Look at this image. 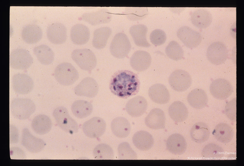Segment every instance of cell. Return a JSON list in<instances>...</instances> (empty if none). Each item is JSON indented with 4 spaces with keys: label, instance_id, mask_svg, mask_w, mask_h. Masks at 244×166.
Instances as JSON below:
<instances>
[{
    "label": "cell",
    "instance_id": "obj_11",
    "mask_svg": "<svg viewBox=\"0 0 244 166\" xmlns=\"http://www.w3.org/2000/svg\"><path fill=\"white\" fill-rule=\"evenodd\" d=\"M210 91L215 98L224 100L228 98L233 92L232 86L228 80L219 78L213 80L210 86Z\"/></svg>",
    "mask_w": 244,
    "mask_h": 166
},
{
    "label": "cell",
    "instance_id": "obj_3",
    "mask_svg": "<svg viewBox=\"0 0 244 166\" xmlns=\"http://www.w3.org/2000/svg\"><path fill=\"white\" fill-rule=\"evenodd\" d=\"M54 74L57 81L65 86L72 85L79 78L78 72L76 68L72 64L67 62L59 64L55 69Z\"/></svg>",
    "mask_w": 244,
    "mask_h": 166
},
{
    "label": "cell",
    "instance_id": "obj_31",
    "mask_svg": "<svg viewBox=\"0 0 244 166\" xmlns=\"http://www.w3.org/2000/svg\"><path fill=\"white\" fill-rule=\"evenodd\" d=\"M213 133L218 141L226 144L232 140L234 132L233 128L229 124L225 123H220L215 127Z\"/></svg>",
    "mask_w": 244,
    "mask_h": 166
},
{
    "label": "cell",
    "instance_id": "obj_21",
    "mask_svg": "<svg viewBox=\"0 0 244 166\" xmlns=\"http://www.w3.org/2000/svg\"><path fill=\"white\" fill-rule=\"evenodd\" d=\"M146 125L154 129H163L165 127L166 118L162 110L158 108L151 110L145 119Z\"/></svg>",
    "mask_w": 244,
    "mask_h": 166
},
{
    "label": "cell",
    "instance_id": "obj_26",
    "mask_svg": "<svg viewBox=\"0 0 244 166\" xmlns=\"http://www.w3.org/2000/svg\"><path fill=\"white\" fill-rule=\"evenodd\" d=\"M147 31V27L143 24L135 25L130 27V33L136 45L146 48L151 46L146 39Z\"/></svg>",
    "mask_w": 244,
    "mask_h": 166
},
{
    "label": "cell",
    "instance_id": "obj_7",
    "mask_svg": "<svg viewBox=\"0 0 244 166\" xmlns=\"http://www.w3.org/2000/svg\"><path fill=\"white\" fill-rule=\"evenodd\" d=\"M33 62L29 52L22 48L12 51L10 54V66L12 68L25 70L29 68Z\"/></svg>",
    "mask_w": 244,
    "mask_h": 166
},
{
    "label": "cell",
    "instance_id": "obj_16",
    "mask_svg": "<svg viewBox=\"0 0 244 166\" xmlns=\"http://www.w3.org/2000/svg\"><path fill=\"white\" fill-rule=\"evenodd\" d=\"M112 18L111 13L108 10L102 8L96 12L84 13L81 18L92 25L109 22Z\"/></svg>",
    "mask_w": 244,
    "mask_h": 166
},
{
    "label": "cell",
    "instance_id": "obj_43",
    "mask_svg": "<svg viewBox=\"0 0 244 166\" xmlns=\"http://www.w3.org/2000/svg\"><path fill=\"white\" fill-rule=\"evenodd\" d=\"M225 114L231 120L235 122L236 120V98L230 101L226 105L225 109Z\"/></svg>",
    "mask_w": 244,
    "mask_h": 166
},
{
    "label": "cell",
    "instance_id": "obj_5",
    "mask_svg": "<svg viewBox=\"0 0 244 166\" xmlns=\"http://www.w3.org/2000/svg\"><path fill=\"white\" fill-rule=\"evenodd\" d=\"M53 114L58 125L64 131L71 134L78 131V124L70 116L66 107L63 106L57 107L54 110Z\"/></svg>",
    "mask_w": 244,
    "mask_h": 166
},
{
    "label": "cell",
    "instance_id": "obj_36",
    "mask_svg": "<svg viewBox=\"0 0 244 166\" xmlns=\"http://www.w3.org/2000/svg\"><path fill=\"white\" fill-rule=\"evenodd\" d=\"M32 127L36 133L40 135L45 134L51 130L52 127L51 121L47 115H38L33 120Z\"/></svg>",
    "mask_w": 244,
    "mask_h": 166
},
{
    "label": "cell",
    "instance_id": "obj_1",
    "mask_svg": "<svg viewBox=\"0 0 244 166\" xmlns=\"http://www.w3.org/2000/svg\"><path fill=\"white\" fill-rule=\"evenodd\" d=\"M140 82L138 76L127 70H121L112 76L109 84L111 92L118 97L126 99L138 92Z\"/></svg>",
    "mask_w": 244,
    "mask_h": 166
},
{
    "label": "cell",
    "instance_id": "obj_27",
    "mask_svg": "<svg viewBox=\"0 0 244 166\" xmlns=\"http://www.w3.org/2000/svg\"><path fill=\"white\" fill-rule=\"evenodd\" d=\"M210 130L208 125L202 122L195 123L192 127L190 132L193 141L197 143H202L209 138Z\"/></svg>",
    "mask_w": 244,
    "mask_h": 166
},
{
    "label": "cell",
    "instance_id": "obj_19",
    "mask_svg": "<svg viewBox=\"0 0 244 166\" xmlns=\"http://www.w3.org/2000/svg\"><path fill=\"white\" fill-rule=\"evenodd\" d=\"M148 95L152 101L160 104L167 103L170 99L168 90L165 85L160 83L151 86L149 89Z\"/></svg>",
    "mask_w": 244,
    "mask_h": 166
},
{
    "label": "cell",
    "instance_id": "obj_38",
    "mask_svg": "<svg viewBox=\"0 0 244 166\" xmlns=\"http://www.w3.org/2000/svg\"><path fill=\"white\" fill-rule=\"evenodd\" d=\"M93 156L97 160L112 159L114 157L112 149L109 145L101 144L96 146L93 151Z\"/></svg>",
    "mask_w": 244,
    "mask_h": 166
},
{
    "label": "cell",
    "instance_id": "obj_28",
    "mask_svg": "<svg viewBox=\"0 0 244 166\" xmlns=\"http://www.w3.org/2000/svg\"><path fill=\"white\" fill-rule=\"evenodd\" d=\"M212 20L211 13L204 9L195 11L192 13L191 17L192 23L196 27L200 29H205L209 26Z\"/></svg>",
    "mask_w": 244,
    "mask_h": 166
},
{
    "label": "cell",
    "instance_id": "obj_8",
    "mask_svg": "<svg viewBox=\"0 0 244 166\" xmlns=\"http://www.w3.org/2000/svg\"><path fill=\"white\" fill-rule=\"evenodd\" d=\"M192 82V78L189 73L181 69H177L173 72L169 79V82L171 87L178 92L186 90L191 86Z\"/></svg>",
    "mask_w": 244,
    "mask_h": 166
},
{
    "label": "cell",
    "instance_id": "obj_32",
    "mask_svg": "<svg viewBox=\"0 0 244 166\" xmlns=\"http://www.w3.org/2000/svg\"><path fill=\"white\" fill-rule=\"evenodd\" d=\"M22 142L25 147L32 152H40L45 146L43 140L33 136L27 129H25L23 131Z\"/></svg>",
    "mask_w": 244,
    "mask_h": 166
},
{
    "label": "cell",
    "instance_id": "obj_39",
    "mask_svg": "<svg viewBox=\"0 0 244 166\" xmlns=\"http://www.w3.org/2000/svg\"><path fill=\"white\" fill-rule=\"evenodd\" d=\"M124 14L129 20L136 21L145 18L148 14V12L146 7H127L125 8Z\"/></svg>",
    "mask_w": 244,
    "mask_h": 166
},
{
    "label": "cell",
    "instance_id": "obj_42",
    "mask_svg": "<svg viewBox=\"0 0 244 166\" xmlns=\"http://www.w3.org/2000/svg\"><path fill=\"white\" fill-rule=\"evenodd\" d=\"M166 38L165 32L160 29H157L153 30L150 35L151 42L155 46L163 44L165 42Z\"/></svg>",
    "mask_w": 244,
    "mask_h": 166
},
{
    "label": "cell",
    "instance_id": "obj_4",
    "mask_svg": "<svg viewBox=\"0 0 244 166\" xmlns=\"http://www.w3.org/2000/svg\"><path fill=\"white\" fill-rule=\"evenodd\" d=\"M73 60L82 69L91 71L95 67L97 59L94 53L87 49H76L71 54Z\"/></svg>",
    "mask_w": 244,
    "mask_h": 166
},
{
    "label": "cell",
    "instance_id": "obj_20",
    "mask_svg": "<svg viewBox=\"0 0 244 166\" xmlns=\"http://www.w3.org/2000/svg\"><path fill=\"white\" fill-rule=\"evenodd\" d=\"M89 29L87 27L81 24H77L71 28L70 33L73 43L77 45H83L88 41L90 38Z\"/></svg>",
    "mask_w": 244,
    "mask_h": 166
},
{
    "label": "cell",
    "instance_id": "obj_22",
    "mask_svg": "<svg viewBox=\"0 0 244 166\" xmlns=\"http://www.w3.org/2000/svg\"><path fill=\"white\" fill-rule=\"evenodd\" d=\"M166 144L168 150L175 155H182L186 149V140L182 135L179 133H174L170 136L167 139Z\"/></svg>",
    "mask_w": 244,
    "mask_h": 166
},
{
    "label": "cell",
    "instance_id": "obj_17",
    "mask_svg": "<svg viewBox=\"0 0 244 166\" xmlns=\"http://www.w3.org/2000/svg\"><path fill=\"white\" fill-rule=\"evenodd\" d=\"M151 58L150 54L145 51L135 52L130 58V63L132 67L138 71L147 69L150 65Z\"/></svg>",
    "mask_w": 244,
    "mask_h": 166
},
{
    "label": "cell",
    "instance_id": "obj_10",
    "mask_svg": "<svg viewBox=\"0 0 244 166\" xmlns=\"http://www.w3.org/2000/svg\"><path fill=\"white\" fill-rule=\"evenodd\" d=\"M106 124L102 118L95 117L91 118L83 124L82 130L87 137L97 138L101 137L106 130Z\"/></svg>",
    "mask_w": 244,
    "mask_h": 166
},
{
    "label": "cell",
    "instance_id": "obj_29",
    "mask_svg": "<svg viewBox=\"0 0 244 166\" xmlns=\"http://www.w3.org/2000/svg\"><path fill=\"white\" fill-rule=\"evenodd\" d=\"M187 100L192 107L200 109L206 106L208 102V98L203 90L197 88L192 90L188 94Z\"/></svg>",
    "mask_w": 244,
    "mask_h": 166
},
{
    "label": "cell",
    "instance_id": "obj_13",
    "mask_svg": "<svg viewBox=\"0 0 244 166\" xmlns=\"http://www.w3.org/2000/svg\"><path fill=\"white\" fill-rule=\"evenodd\" d=\"M99 88L96 81L93 78L88 77L84 78L75 87L74 92L77 96L92 98L97 95Z\"/></svg>",
    "mask_w": 244,
    "mask_h": 166
},
{
    "label": "cell",
    "instance_id": "obj_9",
    "mask_svg": "<svg viewBox=\"0 0 244 166\" xmlns=\"http://www.w3.org/2000/svg\"><path fill=\"white\" fill-rule=\"evenodd\" d=\"M228 50L223 43L216 42L212 43L208 48L206 56L212 64L218 65L223 63L228 57Z\"/></svg>",
    "mask_w": 244,
    "mask_h": 166
},
{
    "label": "cell",
    "instance_id": "obj_18",
    "mask_svg": "<svg viewBox=\"0 0 244 166\" xmlns=\"http://www.w3.org/2000/svg\"><path fill=\"white\" fill-rule=\"evenodd\" d=\"M147 107V102L143 97L137 96L129 100L125 105L127 113L133 117H138L145 112Z\"/></svg>",
    "mask_w": 244,
    "mask_h": 166
},
{
    "label": "cell",
    "instance_id": "obj_24",
    "mask_svg": "<svg viewBox=\"0 0 244 166\" xmlns=\"http://www.w3.org/2000/svg\"><path fill=\"white\" fill-rule=\"evenodd\" d=\"M134 146L141 151H146L152 147L154 140L152 135L148 132L141 130L136 132L132 137Z\"/></svg>",
    "mask_w": 244,
    "mask_h": 166
},
{
    "label": "cell",
    "instance_id": "obj_12",
    "mask_svg": "<svg viewBox=\"0 0 244 166\" xmlns=\"http://www.w3.org/2000/svg\"><path fill=\"white\" fill-rule=\"evenodd\" d=\"M177 35L184 45L191 49L198 46L202 40L201 35L199 32L187 26L180 28L177 31Z\"/></svg>",
    "mask_w": 244,
    "mask_h": 166
},
{
    "label": "cell",
    "instance_id": "obj_37",
    "mask_svg": "<svg viewBox=\"0 0 244 166\" xmlns=\"http://www.w3.org/2000/svg\"><path fill=\"white\" fill-rule=\"evenodd\" d=\"M223 148L215 144L210 143L206 145L203 149L201 154L206 159L218 160L224 155Z\"/></svg>",
    "mask_w": 244,
    "mask_h": 166
},
{
    "label": "cell",
    "instance_id": "obj_33",
    "mask_svg": "<svg viewBox=\"0 0 244 166\" xmlns=\"http://www.w3.org/2000/svg\"><path fill=\"white\" fill-rule=\"evenodd\" d=\"M33 51L38 61L42 65H49L54 60V53L47 45L42 44L36 46L34 48Z\"/></svg>",
    "mask_w": 244,
    "mask_h": 166
},
{
    "label": "cell",
    "instance_id": "obj_25",
    "mask_svg": "<svg viewBox=\"0 0 244 166\" xmlns=\"http://www.w3.org/2000/svg\"><path fill=\"white\" fill-rule=\"evenodd\" d=\"M111 128L113 134L119 138L127 137L131 131L129 122L122 117H118L114 119L111 123Z\"/></svg>",
    "mask_w": 244,
    "mask_h": 166
},
{
    "label": "cell",
    "instance_id": "obj_6",
    "mask_svg": "<svg viewBox=\"0 0 244 166\" xmlns=\"http://www.w3.org/2000/svg\"><path fill=\"white\" fill-rule=\"evenodd\" d=\"M131 48L130 42L125 33H119L114 37L111 43L110 50L112 55L118 59L126 57Z\"/></svg>",
    "mask_w": 244,
    "mask_h": 166
},
{
    "label": "cell",
    "instance_id": "obj_34",
    "mask_svg": "<svg viewBox=\"0 0 244 166\" xmlns=\"http://www.w3.org/2000/svg\"><path fill=\"white\" fill-rule=\"evenodd\" d=\"M71 110L73 114L77 118H85L92 113L93 107L92 104L87 101L79 100L75 101L71 106Z\"/></svg>",
    "mask_w": 244,
    "mask_h": 166
},
{
    "label": "cell",
    "instance_id": "obj_15",
    "mask_svg": "<svg viewBox=\"0 0 244 166\" xmlns=\"http://www.w3.org/2000/svg\"><path fill=\"white\" fill-rule=\"evenodd\" d=\"M47 35L49 41L55 44L64 43L67 38V29L60 23H55L49 25L47 30Z\"/></svg>",
    "mask_w": 244,
    "mask_h": 166
},
{
    "label": "cell",
    "instance_id": "obj_2",
    "mask_svg": "<svg viewBox=\"0 0 244 166\" xmlns=\"http://www.w3.org/2000/svg\"><path fill=\"white\" fill-rule=\"evenodd\" d=\"M36 106L30 99L16 98L11 102L10 108L13 115L20 120L27 118L35 111Z\"/></svg>",
    "mask_w": 244,
    "mask_h": 166
},
{
    "label": "cell",
    "instance_id": "obj_14",
    "mask_svg": "<svg viewBox=\"0 0 244 166\" xmlns=\"http://www.w3.org/2000/svg\"><path fill=\"white\" fill-rule=\"evenodd\" d=\"M13 89L17 94H27L30 93L34 87V82L28 75L22 73L14 74L12 78Z\"/></svg>",
    "mask_w": 244,
    "mask_h": 166
},
{
    "label": "cell",
    "instance_id": "obj_23",
    "mask_svg": "<svg viewBox=\"0 0 244 166\" xmlns=\"http://www.w3.org/2000/svg\"><path fill=\"white\" fill-rule=\"evenodd\" d=\"M40 27L35 24H28L25 26L21 32L23 40L26 43L33 44L39 41L42 37Z\"/></svg>",
    "mask_w": 244,
    "mask_h": 166
},
{
    "label": "cell",
    "instance_id": "obj_40",
    "mask_svg": "<svg viewBox=\"0 0 244 166\" xmlns=\"http://www.w3.org/2000/svg\"><path fill=\"white\" fill-rule=\"evenodd\" d=\"M165 52L169 58L176 61L182 59L184 55L182 47L174 41H171L169 43L165 48Z\"/></svg>",
    "mask_w": 244,
    "mask_h": 166
},
{
    "label": "cell",
    "instance_id": "obj_41",
    "mask_svg": "<svg viewBox=\"0 0 244 166\" xmlns=\"http://www.w3.org/2000/svg\"><path fill=\"white\" fill-rule=\"evenodd\" d=\"M118 151L119 159L136 160L137 159L136 153L127 142H123L120 144L118 147Z\"/></svg>",
    "mask_w": 244,
    "mask_h": 166
},
{
    "label": "cell",
    "instance_id": "obj_35",
    "mask_svg": "<svg viewBox=\"0 0 244 166\" xmlns=\"http://www.w3.org/2000/svg\"><path fill=\"white\" fill-rule=\"evenodd\" d=\"M112 33V29L108 27H103L96 29L94 32L92 44L98 49L103 48Z\"/></svg>",
    "mask_w": 244,
    "mask_h": 166
},
{
    "label": "cell",
    "instance_id": "obj_30",
    "mask_svg": "<svg viewBox=\"0 0 244 166\" xmlns=\"http://www.w3.org/2000/svg\"><path fill=\"white\" fill-rule=\"evenodd\" d=\"M168 113L170 117L174 121L181 122L187 118L188 112L184 103L180 101H176L170 106Z\"/></svg>",
    "mask_w": 244,
    "mask_h": 166
}]
</instances>
